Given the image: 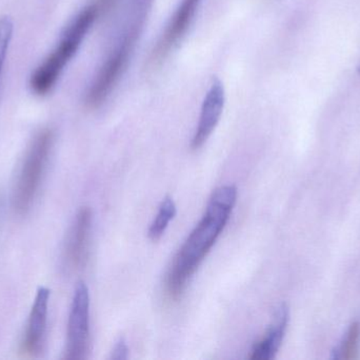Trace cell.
Listing matches in <instances>:
<instances>
[{
  "mask_svg": "<svg viewBox=\"0 0 360 360\" xmlns=\"http://www.w3.org/2000/svg\"><path fill=\"white\" fill-rule=\"evenodd\" d=\"M236 199L237 188L233 185L222 186L212 194L205 215L180 247L169 270L166 292L171 299H179L186 291L188 281L226 228Z\"/></svg>",
  "mask_w": 360,
  "mask_h": 360,
  "instance_id": "1",
  "label": "cell"
},
{
  "mask_svg": "<svg viewBox=\"0 0 360 360\" xmlns=\"http://www.w3.org/2000/svg\"><path fill=\"white\" fill-rule=\"evenodd\" d=\"M152 6L153 0H131L120 40L99 68L89 88L91 101L103 103L120 82L145 29Z\"/></svg>",
  "mask_w": 360,
  "mask_h": 360,
  "instance_id": "2",
  "label": "cell"
},
{
  "mask_svg": "<svg viewBox=\"0 0 360 360\" xmlns=\"http://www.w3.org/2000/svg\"><path fill=\"white\" fill-rule=\"evenodd\" d=\"M99 13V4L82 8L70 23L61 36L58 46L40 63L32 74L30 86L37 95H46L54 88L65 68L77 52L86 33L90 31Z\"/></svg>",
  "mask_w": 360,
  "mask_h": 360,
  "instance_id": "3",
  "label": "cell"
},
{
  "mask_svg": "<svg viewBox=\"0 0 360 360\" xmlns=\"http://www.w3.org/2000/svg\"><path fill=\"white\" fill-rule=\"evenodd\" d=\"M53 141V131L44 129L30 144L13 192V207L16 213H25L31 209L46 170Z\"/></svg>",
  "mask_w": 360,
  "mask_h": 360,
  "instance_id": "4",
  "label": "cell"
},
{
  "mask_svg": "<svg viewBox=\"0 0 360 360\" xmlns=\"http://www.w3.org/2000/svg\"><path fill=\"white\" fill-rule=\"evenodd\" d=\"M90 349V295L86 283H78L74 292L68 321L67 346L65 356L68 360H82L88 357Z\"/></svg>",
  "mask_w": 360,
  "mask_h": 360,
  "instance_id": "5",
  "label": "cell"
},
{
  "mask_svg": "<svg viewBox=\"0 0 360 360\" xmlns=\"http://www.w3.org/2000/svg\"><path fill=\"white\" fill-rule=\"evenodd\" d=\"M200 4L201 0H181L179 8L160 35L158 44L152 50L150 56V65L152 67L160 65L179 46L188 32Z\"/></svg>",
  "mask_w": 360,
  "mask_h": 360,
  "instance_id": "6",
  "label": "cell"
},
{
  "mask_svg": "<svg viewBox=\"0 0 360 360\" xmlns=\"http://www.w3.org/2000/svg\"><path fill=\"white\" fill-rule=\"evenodd\" d=\"M50 291L39 287L30 313L27 330L21 342V353L27 357H37L44 350Z\"/></svg>",
  "mask_w": 360,
  "mask_h": 360,
  "instance_id": "7",
  "label": "cell"
},
{
  "mask_svg": "<svg viewBox=\"0 0 360 360\" xmlns=\"http://www.w3.org/2000/svg\"><path fill=\"white\" fill-rule=\"evenodd\" d=\"M224 103H226V93H224V86L220 80H215L212 82L201 106L198 125L191 142V147L193 150L199 149L207 143L219 123L224 111Z\"/></svg>",
  "mask_w": 360,
  "mask_h": 360,
  "instance_id": "8",
  "label": "cell"
},
{
  "mask_svg": "<svg viewBox=\"0 0 360 360\" xmlns=\"http://www.w3.org/2000/svg\"><path fill=\"white\" fill-rule=\"evenodd\" d=\"M92 228V211L84 207L78 211L68 238L65 256L73 268L84 266L88 256L89 240Z\"/></svg>",
  "mask_w": 360,
  "mask_h": 360,
  "instance_id": "9",
  "label": "cell"
},
{
  "mask_svg": "<svg viewBox=\"0 0 360 360\" xmlns=\"http://www.w3.org/2000/svg\"><path fill=\"white\" fill-rule=\"evenodd\" d=\"M289 323V310L285 304H281L275 313L274 321L266 336L255 344L250 359L253 360L274 359L283 344L285 330Z\"/></svg>",
  "mask_w": 360,
  "mask_h": 360,
  "instance_id": "10",
  "label": "cell"
},
{
  "mask_svg": "<svg viewBox=\"0 0 360 360\" xmlns=\"http://www.w3.org/2000/svg\"><path fill=\"white\" fill-rule=\"evenodd\" d=\"M175 216H176V205L170 197H167L160 204L158 215L150 226L149 232H148L149 238L152 241L160 240L164 236L169 224L174 219Z\"/></svg>",
  "mask_w": 360,
  "mask_h": 360,
  "instance_id": "11",
  "label": "cell"
},
{
  "mask_svg": "<svg viewBox=\"0 0 360 360\" xmlns=\"http://www.w3.org/2000/svg\"><path fill=\"white\" fill-rule=\"evenodd\" d=\"M360 337L359 323H354L351 325L347 334L346 340L342 342L340 349L334 352V359L352 360L359 357V342Z\"/></svg>",
  "mask_w": 360,
  "mask_h": 360,
  "instance_id": "12",
  "label": "cell"
},
{
  "mask_svg": "<svg viewBox=\"0 0 360 360\" xmlns=\"http://www.w3.org/2000/svg\"><path fill=\"white\" fill-rule=\"evenodd\" d=\"M13 32H14V23L12 19L8 16L0 17V80H1L8 48L12 42Z\"/></svg>",
  "mask_w": 360,
  "mask_h": 360,
  "instance_id": "13",
  "label": "cell"
},
{
  "mask_svg": "<svg viewBox=\"0 0 360 360\" xmlns=\"http://www.w3.org/2000/svg\"><path fill=\"white\" fill-rule=\"evenodd\" d=\"M128 354L129 349L126 340L124 338H120L112 351L111 359L124 360L128 359Z\"/></svg>",
  "mask_w": 360,
  "mask_h": 360,
  "instance_id": "14",
  "label": "cell"
}]
</instances>
